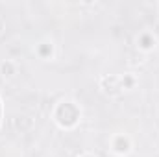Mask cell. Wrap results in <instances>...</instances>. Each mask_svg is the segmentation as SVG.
Returning a JSON list of instances; mask_svg holds the SVG:
<instances>
[{"instance_id":"1","label":"cell","mask_w":159,"mask_h":157,"mask_svg":"<svg viewBox=\"0 0 159 157\" xmlns=\"http://www.w3.org/2000/svg\"><path fill=\"white\" fill-rule=\"evenodd\" d=\"M113 150L117 154H128L129 152V139L124 137V135H119L115 141H113Z\"/></svg>"},{"instance_id":"2","label":"cell","mask_w":159,"mask_h":157,"mask_svg":"<svg viewBox=\"0 0 159 157\" xmlns=\"http://www.w3.org/2000/svg\"><path fill=\"white\" fill-rule=\"evenodd\" d=\"M139 43H141L139 46H141L143 50H150V48H154V46H156V39H154V37H150L148 34H143V35H141V39H139Z\"/></svg>"},{"instance_id":"3","label":"cell","mask_w":159,"mask_h":157,"mask_svg":"<svg viewBox=\"0 0 159 157\" xmlns=\"http://www.w3.org/2000/svg\"><path fill=\"white\" fill-rule=\"evenodd\" d=\"M6 70L9 72V76H13V72H15L13 67H11V63H4V65H2V72H4V74H6Z\"/></svg>"}]
</instances>
